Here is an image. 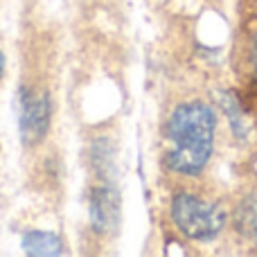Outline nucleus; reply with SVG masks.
I'll return each mask as SVG.
<instances>
[{"label":"nucleus","mask_w":257,"mask_h":257,"mask_svg":"<svg viewBox=\"0 0 257 257\" xmlns=\"http://www.w3.org/2000/svg\"><path fill=\"white\" fill-rule=\"evenodd\" d=\"M214 113L208 104L190 102L172 113L167 138L172 149L167 151V167L178 174H199L212 154Z\"/></svg>","instance_id":"obj_1"},{"label":"nucleus","mask_w":257,"mask_h":257,"mask_svg":"<svg viewBox=\"0 0 257 257\" xmlns=\"http://www.w3.org/2000/svg\"><path fill=\"white\" fill-rule=\"evenodd\" d=\"M172 217L183 235L199 241L217 237L226 223V214L217 203H208L192 194H178L174 199Z\"/></svg>","instance_id":"obj_2"},{"label":"nucleus","mask_w":257,"mask_h":257,"mask_svg":"<svg viewBox=\"0 0 257 257\" xmlns=\"http://www.w3.org/2000/svg\"><path fill=\"white\" fill-rule=\"evenodd\" d=\"M50 117H52V104L48 95H34L27 90L18 93V124L27 145L43 140L50 128Z\"/></svg>","instance_id":"obj_3"},{"label":"nucleus","mask_w":257,"mask_h":257,"mask_svg":"<svg viewBox=\"0 0 257 257\" xmlns=\"http://www.w3.org/2000/svg\"><path fill=\"white\" fill-rule=\"evenodd\" d=\"M90 226L95 232H108L120 219V196L115 187L102 185L90 194Z\"/></svg>","instance_id":"obj_4"},{"label":"nucleus","mask_w":257,"mask_h":257,"mask_svg":"<svg viewBox=\"0 0 257 257\" xmlns=\"http://www.w3.org/2000/svg\"><path fill=\"white\" fill-rule=\"evenodd\" d=\"M23 250L27 255H61L63 253V241L57 235L45 230H30L23 237Z\"/></svg>","instance_id":"obj_5"},{"label":"nucleus","mask_w":257,"mask_h":257,"mask_svg":"<svg viewBox=\"0 0 257 257\" xmlns=\"http://www.w3.org/2000/svg\"><path fill=\"white\" fill-rule=\"evenodd\" d=\"M253 66H255V72H257V36L253 41Z\"/></svg>","instance_id":"obj_6"},{"label":"nucleus","mask_w":257,"mask_h":257,"mask_svg":"<svg viewBox=\"0 0 257 257\" xmlns=\"http://www.w3.org/2000/svg\"><path fill=\"white\" fill-rule=\"evenodd\" d=\"M3 70H5V57H3V50H0V77H3Z\"/></svg>","instance_id":"obj_7"}]
</instances>
